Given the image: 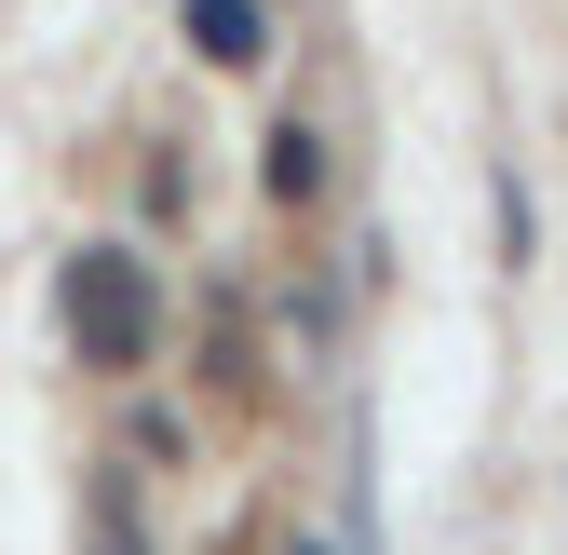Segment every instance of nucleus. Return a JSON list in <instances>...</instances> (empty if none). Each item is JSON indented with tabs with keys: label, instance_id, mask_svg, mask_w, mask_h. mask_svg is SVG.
<instances>
[{
	"label": "nucleus",
	"instance_id": "f257e3e1",
	"mask_svg": "<svg viewBox=\"0 0 568 555\" xmlns=\"http://www.w3.org/2000/svg\"><path fill=\"white\" fill-rule=\"evenodd\" d=\"M68 339H82V366H109V380H135L163 353V285H150L135 244H82L68 258Z\"/></svg>",
	"mask_w": 568,
	"mask_h": 555
},
{
	"label": "nucleus",
	"instance_id": "f03ea898",
	"mask_svg": "<svg viewBox=\"0 0 568 555\" xmlns=\"http://www.w3.org/2000/svg\"><path fill=\"white\" fill-rule=\"evenodd\" d=\"M176 14H190V41L217 54V68H257L271 54V14H257V0H176Z\"/></svg>",
	"mask_w": 568,
	"mask_h": 555
},
{
	"label": "nucleus",
	"instance_id": "7ed1b4c3",
	"mask_svg": "<svg viewBox=\"0 0 568 555\" xmlns=\"http://www.w3.org/2000/svg\"><path fill=\"white\" fill-rule=\"evenodd\" d=\"M271 203H325V135L312 122H271Z\"/></svg>",
	"mask_w": 568,
	"mask_h": 555
},
{
	"label": "nucleus",
	"instance_id": "20e7f679",
	"mask_svg": "<svg viewBox=\"0 0 568 555\" xmlns=\"http://www.w3.org/2000/svg\"><path fill=\"white\" fill-rule=\"evenodd\" d=\"M95 555H150V542H135V502H122V474H95Z\"/></svg>",
	"mask_w": 568,
	"mask_h": 555
},
{
	"label": "nucleus",
	"instance_id": "39448f33",
	"mask_svg": "<svg viewBox=\"0 0 568 555\" xmlns=\"http://www.w3.org/2000/svg\"><path fill=\"white\" fill-rule=\"evenodd\" d=\"M284 555H366V542H352V528H338V542H284Z\"/></svg>",
	"mask_w": 568,
	"mask_h": 555
}]
</instances>
